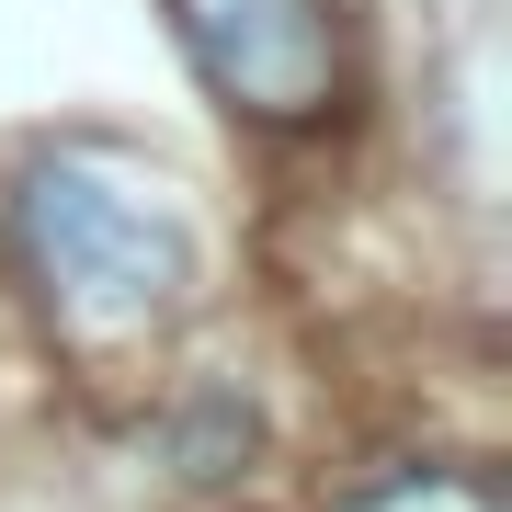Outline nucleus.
<instances>
[{
    "label": "nucleus",
    "mask_w": 512,
    "mask_h": 512,
    "mask_svg": "<svg viewBox=\"0 0 512 512\" xmlns=\"http://www.w3.org/2000/svg\"><path fill=\"white\" fill-rule=\"evenodd\" d=\"M12 239L23 274L80 342H126V330H160L194 296V217L171 205L160 171H137L126 148H35L12 171Z\"/></svg>",
    "instance_id": "1"
},
{
    "label": "nucleus",
    "mask_w": 512,
    "mask_h": 512,
    "mask_svg": "<svg viewBox=\"0 0 512 512\" xmlns=\"http://www.w3.org/2000/svg\"><path fill=\"white\" fill-rule=\"evenodd\" d=\"M205 92L251 126H308L330 114L342 46H330V0H171Z\"/></svg>",
    "instance_id": "2"
},
{
    "label": "nucleus",
    "mask_w": 512,
    "mask_h": 512,
    "mask_svg": "<svg viewBox=\"0 0 512 512\" xmlns=\"http://www.w3.org/2000/svg\"><path fill=\"white\" fill-rule=\"evenodd\" d=\"M342 512H512L478 467H399V478H365Z\"/></svg>",
    "instance_id": "3"
}]
</instances>
